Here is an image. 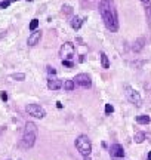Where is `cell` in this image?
Masks as SVG:
<instances>
[{
    "instance_id": "4fadbf2b",
    "label": "cell",
    "mask_w": 151,
    "mask_h": 160,
    "mask_svg": "<svg viewBox=\"0 0 151 160\" xmlns=\"http://www.w3.org/2000/svg\"><path fill=\"white\" fill-rule=\"evenodd\" d=\"M151 121L150 116H147V114H141V116H136V123L138 124H148Z\"/></svg>"
},
{
    "instance_id": "44dd1931",
    "label": "cell",
    "mask_w": 151,
    "mask_h": 160,
    "mask_svg": "<svg viewBox=\"0 0 151 160\" xmlns=\"http://www.w3.org/2000/svg\"><path fill=\"white\" fill-rule=\"evenodd\" d=\"M9 4H10V0H1V1H0V7H1V9H6Z\"/></svg>"
},
{
    "instance_id": "8992f818",
    "label": "cell",
    "mask_w": 151,
    "mask_h": 160,
    "mask_svg": "<svg viewBox=\"0 0 151 160\" xmlns=\"http://www.w3.org/2000/svg\"><path fill=\"white\" fill-rule=\"evenodd\" d=\"M25 111H27L30 116L36 117V119H43V117L46 116V110H44L43 107H40L38 104H28V105L25 107Z\"/></svg>"
},
{
    "instance_id": "ffe728a7",
    "label": "cell",
    "mask_w": 151,
    "mask_h": 160,
    "mask_svg": "<svg viewBox=\"0 0 151 160\" xmlns=\"http://www.w3.org/2000/svg\"><path fill=\"white\" fill-rule=\"evenodd\" d=\"M113 111H114L113 105H111V104H105V114H107V116H110Z\"/></svg>"
},
{
    "instance_id": "9c48e42d",
    "label": "cell",
    "mask_w": 151,
    "mask_h": 160,
    "mask_svg": "<svg viewBox=\"0 0 151 160\" xmlns=\"http://www.w3.org/2000/svg\"><path fill=\"white\" fill-rule=\"evenodd\" d=\"M41 39V31L40 30H36V31H33L30 36H28V40H27V43H28V46H36L38 41Z\"/></svg>"
},
{
    "instance_id": "7402d4cb",
    "label": "cell",
    "mask_w": 151,
    "mask_h": 160,
    "mask_svg": "<svg viewBox=\"0 0 151 160\" xmlns=\"http://www.w3.org/2000/svg\"><path fill=\"white\" fill-rule=\"evenodd\" d=\"M12 79H18V80H24L25 76L22 73H16V74H12Z\"/></svg>"
},
{
    "instance_id": "277c9868",
    "label": "cell",
    "mask_w": 151,
    "mask_h": 160,
    "mask_svg": "<svg viewBox=\"0 0 151 160\" xmlns=\"http://www.w3.org/2000/svg\"><path fill=\"white\" fill-rule=\"evenodd\" d=\"M124 95H126L127 101L130 104H133L135 107H141L142 105V98H141L139 92L135 90L130 84H124Z\"/></svg>"
},
{
    "instance_id": "83f0119b",
    "label": "cell",
    "mask_w": 151,
    "mask_h": 160,
    "mask_svg": "<svg viewBox=\"0 0 151 160\" xmlns=\"http://www.w3.org/2000/svg\"><path fill=\"white\" fill-rule=\"evenodd\" d=\"M27 1H33V0H27Z\"/></svg>"
},
{
    "instance_id": "8fae6325",
    "label": "cell",
    "mask_w": 151,
    "mask_h": 160,
    "mask_svg": "<svg viewBox=\"0 0 151 160\" xmlns=\"http://www.w3.org/2000/svg\"><path fill=\"white\" fill-rule=\"evenodd\" d=\"M83 22H84V19L81 18V16H73L71 18V21H70V25L74 28V30H80V27L83 25Z\"/></svg>"
},
{
    "instance_id": "484cf974",
    "label": "cell",
    "mask_w": 151,
    "mask_h": 160,
    "mask_svg": "<svg viewBox=\"0 0 151 160\" xmlns=\"http://www.w3.org/2000/svg\"><path fill=\"white\" fill-rule=\"evenodd\" d=\"M83 160H90V157H89V156H87V157H84V159Z\"/></svg>"
},
{
    "instance_id": "603a6c76",
    "label": "cell",
    "mask_w": 151,
    "mask_h": 160,
    "mask_svg": "<svg viewBox=\"0 0 151 160\" xmlns=\"http://www.w3.org/2000/svg\"><path fill=\"white\" fill-rule=\"evenodd\" d=\"M47 73H49V74H52V76H55V74H56V70H55L53 67H50V65H49V67H47Z\"/></svg>"
},
{
    "instance_id": "e0dca14e",
    "label": "cell",
    "mask_w": 151,
    "mask_h": 160,
    "mask_svg": "<svg viewBox=\"0 0 151 160\" xmlns=\"http://www.w3.org/2000/svg\"><path fill=\"white\" fill-rule=\"evenodd\" d=\"M62 13H64V15L71 16V15L74 13V10H73V7H71L70 4H64V6H62Z\"/></svg>"
},
{
    "instance_id": "5bb4252c",
    "label": "cell",
    "mask_w": 151,
    "mask_h": 160,
    "mask_svg": "<svg viewBox=\"0 0 151 160\" xmlns=\"http://www.w3.org/2000/svg\"><path fill=\"white\" fill-rule=\"evenodd\" d=\"M145 138H147V135H145L144 132H136L135 136H133V141H135L136 144H142V142L145 141Z\"/></svg>"
},
{
    "instance_id": "ac0fdd59",
    "label": "cell",
    "mask_w": 151,
    "mask_h": 160,
    "mask_svg": "<svg viewBox=\"0 0 151 160\" xmlns=\"http://www.w3.org/2000/svg\"><path fill=\"white\" fill-rule=\"evenodd\" d=\"M38 27V19L37 18H34V19H31V22H30V25H28V28L31 30V31H36Z\"/></svg>"
},
{
    "instance_id": "52a82bcc",
    "label": "cell",
    "mask_w": 151,
    "mask_h": 160,
    "mask_svg": "<svg viewBox=\"0 0 151 160\" xmlns=\"http://www.w3.org/2000/svg\"><path fill=\"white\" fill-rule=\"evenodd\" d=\"M74 83L81 86V87H90L92 86V80H90V76L86 74V73H80L74 77Z\"/></svg>"
},
{
    "instance_id": "cb8c5ba5",
    "label": "cell",
    "mask_w": 151,
    "mask_h": 160,
    "mask_svg": "<svg viewBox=\"0 0 151 160\" xmlns=\"http://www.w3.org/2000/svg\"><path fill=\"white\" fill-rule=\"evenodd\" d=\"M0 98H1V101H4V102H6V101H7V93H6L4 90H3V92H0Z\"/></svg>"
},
{
    "instance_id": "2e32d148",
    "label": "cell",
    "mask_w": 151,
    "mask_h": 160,
    "mask_svg": "<svg viewBox=\"0 0 151 160\" xmlns=\"http://www.w3.org/2000/svg\"><path fill=\"white\" fill-rule=\"evenodd\" d=\"M74 87H76L74 80H65V81H64V89H65V90L71 92V90H73Z\"/></svg>"
},
{
    "instance_id": "5b68a950",
    "label": "cell",
    "mask_w": 151,
    "mask_h": 160,
    "mask_svg": "<svg viewBox=\"0 0 151 160\" xmlns=\"http://www.w3.org/2000/svg\"><path fill=\"white\" fill-rule=\"evenodd\" d=\"M74 53H76V47L71 41H65V43L61 46V49H59V56H61V59H73V58H74Z\"/></svg>"
},
{
    "instance_id": "f1b7e54d",
    "label": "cell",
    "mask_w": 151,
    "mask_h": 160,
    "mask_svg": "<svg viewBox=\"0 0 151 160\" xmlns=\"http://www.w3.org/2000/svg\"><path fill=\"white\" fill-rule=\"evenodd\" d=\"M7 160H9V159H7Z\"/></svg>"
},
{
    "instance_id": "4316f807",
    "label": "cell",
    "mask_w": 151,
    "mask_h": 160,
    "mask_svg": "<svg viewBox=\"0 0 151 160\" xmlns=\"http://www.w3.org/2000/svg\"><path fill=\"white\" fill-rule=\"evenodd\" d=\"M12 1H18V0H10V3H12Z\"/></svg>"
},
{
    "instance_id": "7a4b0ae2",
    "label": "cell",
    "mask_w": 151,
    "mask_h": 160,
    "mask_svg": "<svg viewBox=\"0 0 151 160\" xmlns=\"http://www.w3.org/2000/svg\"><path fill=\"white\" fill-rule=\"evenodd\" d=\"M37 126L36 123L33 121H27L25 123V129H24V133H22V139H21V147L28 150L31 148L34 144H36V139H37Z\"/></svg>"
},
{
    "instance_id": "9a60e30c",
    "label": "cell",
    "mask_w": 151,
    "mask_h": 160,
    "mask_svg": "<svg viewBox=\"0 0 151 160\" xmlns=\"http://www.w3.org/2000/svg\"><path fill=\"white\" fill-rule=\"evenodd\" d=\"M101 65L102 68H110V61H108V56L105 55V52H101Z\"/></svg>"
},
{
    "instance_id": "6da1fadb",
    "label": "cell",
    "mask_w": 151,
    "mask_h": 160,
    "mask_svg": "<svg viewBox=\"0 0 151 160\" xmlns=\"http://www.w3.org/2000/svg\"><path fill=\"white\" fill-rule=\"evenodd\" d=\"M99 15L105 24V27L115 33L118 30V16H117V9L114 4V0H101L99 1Z\"/></svg>"
},
{
    "instance_id": "3957f363",
    "label": "cell",
    "mask_w": 151,
    "mask_h": 160,
    "mask_svg": "<svg viewBox=\"0 0 151 160\" xmlns=\"http://www.w3.org/2000/svg\"><path fill=\"white\" fill-rule=\"evenodd\" d=\"M74 144H76L77 151H78L83 157L90 156V153H92V142H90V139H89L87 135H80V136H77Z\"/></svg>"
},
{
    "instance_id": "ba28073f",
    "label": "cell",
    "mask_w": 151,
    "mask_h": 160,
    "mask_svg": "<svg viewBox=\"0 0 151 160\" xmlns=\"http://www.w3.org/2000/svg\"><path fill=\"white\" fill-rule=\"evenodd\" d=\"M110 156H111L113 159H121V157L124 156V148H123V145L113 144V145L110 147Z\"/></svg>"
},
{
    "instance_id": "d4e9b609",
    "label": "cell",
    "mask_w": 151,
    "mask_h": 160,
    "mask_svg": "<svg viewBox=\"0 0 151 160\" xmlns=\"http://www.w3.org/2000/svg\"><path fill=\"white\" fill-rule=\"evenodd\" d=\"M147 160H151V151H148V156H147Z\"/></svg>"
},
{
    "instance_id": "30bf717a",
    "label": "cell",
    "mask_w": 151,
    "mask_h": 160,
    "mask_svg": "<svg viewBox=\"0 0 151 160\" xmlns=\"http://www.w3.org/2000/svg\"><path fill=\"white\" fill-rule=\"evenodd\" d=\"M47 87L52 89V90H58V89L62 87V81L58 77H50V79L47 80Z\"/></svg>"
},
{
    "instance_id": "7c38bea8",
    "label": "cell",
    "mask_w": 151,
    "mask_h": 160,
    "mask_svg": "<svg viewBox=\"0 0 151 160\" xmlns=\"http://www.w3.org/2000/svg\"><path fill=\"white\" fill-rule=\"evenodd\" d=\"M144 46H145V39H144V37H139V39L135 40L132 49H133L135 52H141V50L144 49Z\"/></svg>"
},
{
    "instance_id": "d6986e66",
    "label": "cell",
    "mask_w": 151,
    "mask_h": 160,
    "mask_svg": "<svg viewBox=\"0 0 151 160\" xmlns=\"http://www.w3.org/2000/svg\"><path fill=\"white\" fill-rule=\"evenodd\" d=\"M62 65L64 67H68V68H73L74 67V62L71 59H62Z\"/></svg>"
}]
</instances>
